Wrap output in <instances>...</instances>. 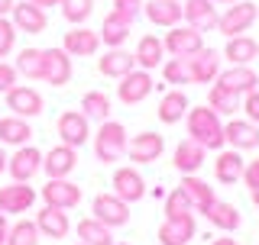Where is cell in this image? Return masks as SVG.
Listing matches in <instances>:
<instances>
[{
  "label": "cell",
  "instance_id": "6da1fadb",
  "mask_svg": "<svg viewBox=\"0 0 259 245\" xmlns=\"http://www.w3.org/2000/svg\"><path fill=\"white\" fill-rule=\"evenodd\" d=\"M185 122H188V139H194L204 149H224V122L221 113H214L210 107H188L185 113Z\"/></svg>",
  "mask_w": 259,
  "mask_h": 245
},
{
  "label": "cell",
  "instance_id": "7a4b0ae2",
  "mask_svg": "<svg viewBox=\"0 0 259 245\" xmlns=\"http://www.w3.org/2000/svg\"><path fill=\"white\" fill-rule=\"evenodd\" d=\"M126 142H130V139H126L123 122L104 119L101 129L94 133V155H97V161H101V165H117V161L126 155Z\"/></svg>",
  "mask_w": 259,
  "mask_h": 245
},
{
  "label": "cell",
  "instance_id": "3957f363",
  "mask_svg": "<svg viewBox=\"0 0 259 245\" xmlns=\"http://www.w3.org/2000/svg\"><path fill=\"white\" fill-rule=\"evenodd\" d=\"M256 16H259V10H256L253 0H237V4H230L224 10L217 29H221V36H227V39H230V36H243V32L256 23Z\"/></svg>",
  "mask_w": 259,
  "mask_h": 245
},
{
  "label": "cell",
  "instance_id": "277c9868",
  "mask_svg": "<svg viewBox=\"0 0 259 245\" xmlns=\"http://www.w3.org/2000/svg\"><path fill=\"white\" fill-rule=\"evenodd\" d=\"M91 213H94V219H101L104 226L120 229V226L130 223V203L120 200L117 194H97L94 203H91Z\"/></svg>",
  "mask_w": 259,
  "mask_h": 245
},
{
  "label": "cell",
  "instance_id": "5b68a950",
  "mask_svg": "<svg viewBox=\"0 0 259 245\" xmlns=\"http://www.w3.org/2000/svg\"><path fill=\"white\" fill-rule=\"evenodd\" d=\"M204 32H198L194 26H172L165 32V39H162V45H165V52H172L175 58H191L198 48H204Z\"/></svg>",
  "mask_w": 259,
  "mask_h": 245
},
{
  "label": "cell",
  "instance_id": "8992f818",
  "mask_svg": "<svg viewBox=\"0 0 259 245\" xmlns=\"http://www.w3.org/2000/svg\"><path fill=\"white\" fill-rule=\"evenodd\" d=\"M55 129H59V139L65 145H71V149H78V145H84L91 139V119L81 110H65L59 122H55Z\"/></svg>",
  "mask_w": 259,
  "mask_h": 245
},
{
  "label": "cell",
  "instance_id": "52a82bcc",
  "mask_svg": "<svg viewBox=\"0 0 259 245\" xmlns=\"http://www.w3.org/2000/svg\"><path fill=\"white\" fill-rule=\"evenodd\" d=\"M39 171H42V152L36 145H20L7 161V174L13 181H32Z\"/></svg>",
  "mask_w": 259,
  "mask_h": 245
},
{
  "label": "cell",
  "instance_id": "ba28073f",
  "mask_svg": "<svg viewBox=\"0 0 259 245\" xmlns=\"http://www.w3.org/2000/svg\"><path fill=\"white\" fill-rule=\"evenodd\" d=\"M162 152H165V139H162L159 133H140V136H133L126 142V155H130V161H136V165H152V161H159L162 158Z\"/></svg>",
  "mask_w": 259,
  "mask_h": 245
},
{
  "label": "cell",
  "instance_id": "9c48e42d",
  "mask_svg": "<svg viewBox=\"0 0 259 245\" xmlns=\"http://www.w3.org/2000/svg\"><path fill=\"white\" fill-rule=\"evenodd\" d=\"M152 78H149V71H143V68H133L126 78H120V84H117V97H120V103H126V107H136V103H143L146 97L152 94Z\"/></svg>",
  "mask_w": 259,
  "mask_h": 245
},
{
  "label": "cell",
  "instance_id": "30bf717a",
  "mask_svg": "<svg viewBox=\"0 0 259 245\" xmlns=\"http://www.w3.org/2000/svg\"><path fill=\"white\" fill-rule=\"evenodd\" d=\"M42 200H46V207L75 210L81 203V187L71 184L68 177H49L46 187H42Z\"/></svg>",
  "mask_w": 259,
  "mask_h": 245
},
{
  "label": "cell",
  "instance_id": "8fae6325",
  "mask_svg": "<svg viewBox=\"0 0 259 245\" xmlns=\"http://www.w3.org/2000/svg\"><path fill=\"white\" fill-rule=\"evenodd\" d=\"M10 20H13V26L20 32H26V36H39V32H46V26H49L46 10L36 7V4H29V0H16L13 10H10Z\"/></svg>",
  "mask_w": 259,
  "mask_h": 245
},
{
  "label": "cell",
  "instance_id": "7c38bea8",
  "mask_svg": "<svg viewBox=\"0 0 259 245\" xmlns=\"http://www.w3.org/2000/svg\"><path fill=\"white\" fill-rule=\"evenodd\" d=\"M42 81L52 87H65L71 81V58L65 48H42Z\"/></svg>",
  "mask_w": 259,
  "mask_h": 245
},
{
  "label": "cell",
  "instance_id": "4fadbf2b",
  "mask_svg": "<svg viewBox=\"0 0 259 245\" xmlns=\"http://www.w3.org/2000/svg\"><path fill=\"white\" fill-rule=\"evenodd\" d=\"M4 97H7V110H13V116H23V119L39 116V113L46 110V103H42V97H39V91H32V87H26V84H20V87L13 84Z\"/></svg>",
  "mask_w": 259,
  "mask_h": 245
},
{
  "label": "cell",
  "instance_id": "5bb4252c",
  "mask_svg": "<svg viewBox=\"0 0 259 245\" xmlns=\"http://www.w3.org/2000/svg\"><path fill=\"white\" fill-rule=\"evenodd\" d=\"M32 203H36V187H29V181L0 187V213H26Z\"/></svg>",
  "mask_w": 259,
  "mask_h": 245
},
{
  "label": "cell",
  "instance_id": "9a60e30c",
  "mask_svg": "<svg viewBox=\"0 0 259 245\" xmlns=\"http://www.w3.org/2000/svg\"><path fill=\"white\" fill-rule=\"evenodd\" d=\"M185 23L194 26L198 32H210L217 29V23H221V13H217V4L214 0H185Z\"/></svg>",
  "mask_w": 259,
  "mask_h": 245
},
{
  "label": "cell",
  "instance_id": "2e32d148",
  "mask_svg": "<svg viewBox=\"0 0 259 245\" xmlns=\"http://www.w3.org/2000/svg\"><path fill=\"white\" fill-rule=\"evenodd\" d=\"M214 84H221V87H227V91H233L237 97H246L249 91H256V87H259V75L249 68V65H233V68H227V71H221V75H217Z\"/></svg>",
  "mask_w": 259,
  "mask_h": 245
},
{
  "label": "cell",
  "instance_id": "e0dca14e",
  "mask_svg": "<svg viewBox=\"0 0 259 245\" xmlns=\"http://www.w3.org/2000/svg\"><path fill=\"white\" fill-rule=\"evenodd\" d=\"M143 13L152 26H162V29H172L185 20V10L178 0H146L143 4Z\"/></svg>",
  "mask_w": 259,
  "mask_h": 245
},
{
  "label": "cell",
  "instance_id": "ac0fdd59",
  "mask_svg": "<svg viewBox=\"0 0 259 245\" xmlns=\"http://www.w3.org/2000/svg\"><path fill=\"white\" fill-rule=\"evenodd\" d=\"M191 65V84H214L217 75H221V55L214 48H198V52L188 58Z\"/></svg>",
  "mask_w": 259,
  "mask_h": 245
},
{
  "label": "cell",
  "instance_id": "d6986e66",
  "mask_svg": "<svg viewBox=\"0 0 259 245\" xmlns=\"http://www.w3.org/2000/svg\"><path fill=\"white\" fill-rule=\"evenodd\" d=\"M110 184H113V194H117L120 200H126V203H136V200L146 197V181H143V174L136 168H117Z\"/></svg>",
  "mask_w": 259,
  "mask_h": 245
},
{
  "label": "cell",
  "instance_id": "ffe728a7",
  "mask_svg": "<svg viewBox=\"0 0 259 245\" xmlns=\"http://www.w3.org/2000/svg\"><path fill=\"white\" fill-rule=\"evenodd\" d=\"M224 142L237 152H249L259 145V126L249 119H230L224 126Z\"/></svg>",
  "mask_w": 259,
  "mask_h": 245
},
{
  "label": "cell",
  "instance_id": "44dd1931",
  "mask_svg": "<svg viewBox=\"0 0 259 245\" xmlns=\"http://www.w3.org/2000/svg\"><path fill=\"white\" fill-rule=\"evenodd\" d=\"M78 165V152L71 149V145H55V149H49L46 152V158H42V171H46V177H68L71 171H75Z\"/></svg>",
  "mask_w": 259,
  "mask_h": 245
},
{
  "label": "cell",
  "instance_id": "7402d4cb",
  "mask_svg": "<svg viewBox=\"0 0 259 245\" xmlns=\"http://www.w3.org/2000/svg\"><path fill=\"white\" fill-rule=\"evenodd\" d=\"M204 155H207L204 145H198L194 139H182L172 152V165L182 171V174H198L201 165H204Z\"/></svg>",
  "mask_w": 259,
  "mask_h": 245
},
{
  "label": "cell",
  "instance_id": "603a6c76",
  "mask_svg": "<svg viewBox=\"0 0 259 245\" xmlns=\"http://www.w3.org/2000/svg\"><path fill=\"white\" fill-rule=\"evenodd\" d=\"M194 229H198V226H194V213L172 216L159 226V242L162 245H188L194 239Z\"/></svg>",
  "mask_w": 259,
  "mask_h": 245
},
{
  "label": "cell",
  "instance_id": "cb8c5ba5",
  "mask_svg": "<svg viewBox=\"0 0 259 245\" xmlns=\"http://www.w3.org/2000/svg\"><path fill=\"white\" fill-rule=\"evenodd\" d=\"M62 48L68 55H78V58H91V55L101 48V36H97L94 29H84V26H75L65 32V42Z\"/></svg>",
  "mask_w": 259,
  "mask_h": 245
},
{
  "label": "cell",
  "instance_id": "d4e9b609",
  "mask_svg": "<svg viewBox=\"0 0 259 245\" xmlns=\"http://www.w3.org/2000/svg\"><path fill=\"white\" fill-rule=\"evenodd\" d=\"M130 26H133L130 20H123L117 10H110V13L101 20V29H97V36H101V45L123 48V42L130 39Z\"/></svg>",
  "mask_w": 259,
  "mask_h": 245
},
{
  "label": "cell",
  "instance_id": "484cf974",
  "mask_svg": "<svg viewBox=\"0 0 259 245\" xmlns=\"http://www.w3.org/2000/svg\"><path fill=\"white\" fill-rule=\"evenodd\" d=\"M178 187H182V191H185V197L191 200L194 213H201V216H204V213H207V207L217 200V197H214V187L204 184L198 174H182V184H178Z\"/></svg>",
  "mask_w": 259,
  "mask_h": 245
},
{
  "label": "cell",
  "instance_id": "4316f807",
  "mask_svg": "<svg viewBox=\"0 0 259 245\" xmlns=\"http://www.w3.org/2000/svg\"><path fill=\"white\" fill-rule=\"evenodd\" d=\"M243 168H246V161H243V155L237 149H221V155L214 158V177L221 184H237L243 181Z\"/></svg>",
  "mask_w": 259,
  "mask_h": 245
},
{
  "label": "cell",
  "instance_id": "83f0119b",
  "mask_svg": "<svg viewBox=\"0 0 259 245\" xmlns=\"http://www.w3.org/2000/svg\"><path fill=\"white\" fill-rule=\"evenodd\" d=\"M133 68H136V58L130 52H123V48H110L107 55H101V58H97V71H101L104 78H113V81L126 78Z\"/></svg>",
  "mask_w": 259,
  "mask_h": 245
},
{
  "label": "cell",
  "instance_id": "f1b7e54d",
  "mask_svg": "<svg viewBox=\"0 0 259 245\" xmlns=\"http://www.w3.org/2000/svg\"><path fill=\"white\" fill-rule=\"evenodd\" d=\"M36 226L46 239H65L68 235V213L59 207H42L36 213Z\"/></svg>",
  "mask_w": 259,
  "mask_h": 245
},
{
  "label": "cell",
  "instance_id": "f546056e",
  "mask_svg": "<svg viewBox=\"0 0 259 245\" xmlns=\"http://www.w3.org/2000/svg\"><path fill=\"white\" fill-rule=\"evenodd\" d=\"M133 58H136V68L152 71V68H159V65H162V58H165V45H162L159 36H149V32H146V36L140 39V45H136Z\"/></svg>",
  "mask_w": 259,
  "mask_h": 245
},
{
  "label": "cell",
  "instance_id": "4dcf8cb0",
  "mask_svg": "<svg viewBox=\"0 0 259 245\" xmlns=\"http://www.w3.org/2000/svg\"><path fill=\"white\" fill-rule=\"evenodd\" d=\"M32 139V126L23 116H0V145H29Z\"/></svg>",
  "mask_w": 259,
  "mask_h": 245
},
{
  "label": "cell",
  "instance_id": "1f68e13d",
  "mask_svg": "<svg viewBox=\"0 0 259 245\" xmlns=\"http://www.w3.org/2000/svg\"><path fill=\"white\" fill-rule=\"evenodd\" d=\"M204 219L210 226H217L221 232H237L240 229V210L233 207V203H224V200H214L207 207Z\"/></svg>",
  "mask_w": 259,
  "mask_h": 245
},
{
  "label": "cell",
  "instance_id": "d6a6232c",
  "mask_svg": "<svg viewBox=\"0 0 259 245\" xmlns=\"http://www.w3.org/2000/svg\"><path fill=\"white\" fill-rule=\"evenodd\" d=\"M224 55L233 65H249L253 58H259V42L253 36H230V39H227Z\"/></svg>",
  "mask_w": 259,
  "mask_h": 245
},
{
  "label": "cell",
  "instance_id": "836d02e7",
  "mask_svg": "<svg viewBox=\"0 0 259 245\" xmlns=\"http://www.w3.org/2000/svg\"><path fill=\"white\" fill-rule=\"evenodd\" d=\"M185 113H188V97H185V91H168V94H162V100H159V119L162 122H175L178 119H185Z\"/></svg>",
  "mask_w": 259,
  "mask_h": 245
},
{
  "label": "cell",
  "instance_id": "e575fe53",
  "mask_svg": "<svg viewBox=\"0 0 259 245\" xmlns=\"http://www.w3.org/2000/svg\"><path fill=\"white\" fill-rule=\"evenodd\" d=\"M78 239L84 245H113V229L110 226H104L101 219L88 216L78 223Z\"/></svg>",
  "mask_w": 259,
  "mask_h": 245
},
{
  "label": "cell",
  "instance_id": "d590c367",
  "mask_svg": "<svg viewBox=\"0 0 259 245\" xmlns=\"http://www.w3.org/2000/svg\"><path fill=\"white\" fill-rule=\"evenodd\" d=\"M81 113H84L88 119H110V97L104 91H88L84 97H81Z\"/></svg>",
  "mask_w": 259,
  "mask_h": 245
},
{
  "label": "cell",
  "instance_id": "8d00e7d4",
  "mask_svg": "<svg viewBox=\"0 0 259 245\" xmlns=\"http://www.w3.org/2000/svg\"><path fill=\"white\" fill-rule=\"evenodd\" d=\"M207 107L214 110V113L230 116V113L240 110V97L233 94V91H227V87H221V84H210V91H207Z\"/></svg>",
  "mask_w": 259,
  "mask_h": 245
},
{
  "label": "cell",
  "instance_id": "74e56055",
  "mask_svg": "<svg viewBox=\"0 0 259 245\" xmlns=\"http://www.w3.org/2000/svg\"><path fill=\"white\" fill-rule=\"evenodd\" d=\"M4 245H39L36 219H16L10 229H7V242Z\"/></svg>",
  "mask_w": 259,
  "mask_h": 245
},
{
  "label": "cell",
  "instance_id": "f35d334b",
  "mask_svg": "<svg viewBox=\"0 0 259 245\" xmlns=\"http://www.w3.org/2000/svg\"><path fill=\"white\" fill-rule=\"evenodd\" d=\"M13 68L20 71L23 78L39 81V78H42V52H39V48H20V52H16V65H13Z\"/></svg>",
  "mask_w": 259,
  "mask_h": 245
},
{
  "label": "cell",
  "instance_id": "ab89813d",
  "mask_svg": "<svg viewBox=\"0 0 259 245\" xmlns=\"http://www.w3.org/2000/svg\"><path fill=\"white\" fill-rule=\"evenodd\" d=\"M162 78L168 81V84H191V65L188 58H175L172 62H162Z\"/></svg>",
  "mask_w": 259,
  "mask_h": 245
},
{
  "label": "cell",
  "instance_id": "60d3db41",
  "mask_svg": "<svg viewBox=\"0 0 259 245\" xmlns=\"http://www.w3.org/2000/svg\"><path fill=\"white\" fill-rule=\"evenodd\" d=\"M59 7H62V16H65V20L75 23V26H81V23L91 16L94 0H59Z\"/></svg>",
  "mask_w": 259,
  "mask_h": 245
},
{
  "label": "cell",
  "instance_id": "b9f144b4",
  "mask_svg": "<svg viewBox=\"0 0 259 245\" xmlns=\"http://www.w3.org/2000/svg\"><path fill=\"white\" fill-rule=\"evenodd\" d=\"M188 213H194V207H191V200L185 197L182 187H175L172 194H165V219H172V216H188Z\"/></svg>",
  "mask_w": 259,
  "mask_h": 245
},
{
  "label": "cell",
  "instance_id": "7bdbcfd3",
  "mask_svg": "<svg viewBox=\"0 0 259 245\" xmlns=\"http://www.w3.org/2000/svg\"><path fill=\"white\" fill-rule=\"evenodd\" d=\"M13 45H16V26H13V20L0 16V58H7L13 52Z\"/></svg>",
  "mask_w": 259,
  "mask_h": 245
},
{
  "label": "cell",
  "instance_id": "ee69618b",
  "mask_svg": "<svg viewBox=\"0 0 259 245\" xmlns=\"http://www.w3.org/2000/svg\"><path fill=\"white\" fill-rule=\"evenodd\" d=\"M113 10H117L123 20H130L133 23L136 16L143 13V0H113Z\"/></svg>",
  "mask_w": 259,
  "mask_h": 245
},
{
  "label": "cell",
  "instance_id": "f6af8a7d",
  "mask_svg": "<svg viewBox=\"0 0 259 245\" xmlns=\"http://www.w3.org/2000/svg\"><path fill=\"white\" fill-rule=\"evenodd\" d=\"M240 110L246 113V119H249V122H256V126H259V87L246 94V100H243V107H240Z\"/></svg>",
  "mask_w": 259,
  "mask_h": 245
},
{
  "label": "cell",
  "instance_id": "bcb514c9",
  "mask_svg": "<svg viewBox=\"0 0 259 245\" xmlns=\"http://www.w3.org/2000/svg\"><path fill=\"white\" fill-rule=\"evenodd\" d=\"M243 184H246L249 191H259V158H253L243 168Z\"/></svg>",
  "mask_w": 259,
  "mask_h": 245
},
{
  "label": "cell",
  "instance_id": "7dc6e473",
  "mask_svg": "<svg viewBox=\"0 0 259 245\" xmlns=\"http://www.w3.org/2000/svg\"><path fill=\"white\" fill-rule=\"evenodd\" d=\"M13 84H16V68L7 65V62H0V94H7Z\"/></svg>",
  "mask_w": 259,
  "mask_h": 245
},
{
  "label": "cell",
  "instance_id": "c3c4849f",
  "mask_svg": "<svg viewBox=\"0 0 259 245\" xmlns=\"http://www.w3.org/2000/svg\"><path fill=\"white\" fill-rule=\"evenodd\" d=\"M29 4L42 7V10H49V7H59V0H29Z\"/></svg>",
  "mask_w": 259,
  "mask_h": 245
},
{
  "label": "cell",
  "instance_id": "681fc988",
  "mask_svg": "<svg viewBox=\"0 0 259 245\" xmlns=\"http://www.w3.org/2000/svg\"><path fill=\"white\" fill-rule=\"evenodd\" d=\"M13 4H16V0H0V16L10 13V10H13Z\"/></svg>",
  "mask_w": 259,
  "mask_h": 245
},
{
  "label": "cell",
  "instance_id": "f907efd6",
  "mask_svg": "<svg viewBox=\"0 0 259 245\" xmlns=\"http://www.w3.org/2000/svg\"><path fill=\"white\" fill-rule=\"evenodd\" d=\"M7 229H10V226H7V219H4V213H0V245L7 242Z\"/></svg>",
  "mask_w": 259,
  "mask_h": 245
},
{
  "label": "cell",
  "instance_id": "816d5d0a",
  "mask_svg": "<svg viewBox=\"0 0 259 245\" xmlns=\"http://www.w3.org/2000/svg\"><path fill=\"white\" fill-rule=\"evenodd\" d=\"M7 161H10V155H7V152H4V145H0V174L7 171Z\"/></svg>",
  "mask_w": 259,
  "mask_h": 245
},
{
  "label": "cell",
  "instance_id": "f5cc1de1",
  "mask_svg": "<svg viewBox=\"0 0 259 245\" xmlns=\"http://www.w3.org/2000/svg\"><path fill=\"white\" fill-rule=\"evenodd\" d=\"M210 245H237V239H227V235H224V239H214Z\"/></svg>",
  "mask_w": 259,
  "mask_h": 245
},
{
  "label": "cell",
  "instance_id": "db71d44e",
  "mask_svg": "<svg viewBox=\"0 0 259 245\" xmlns=\"http://www.w3.org/2000/svg\"><path fill=\"white\" fill-rule=\"evenodd\" d=\"M214 4H224V7H230V4H237V0H214Z\"/></svg>",
  "mask_w": 259,
  "mask_h": 245
},
{
  "label": "cell",
  "instance_id": "11a10c76",
  "mask_svg": "<svg viewBox=\"0 0 259 245\" xmlns=\"http://www.w3.org/2000/svg\"><path fill=\"white\" fill-rule=\"evenodd\" d=\"M249 194H253V203H256V207H259V191H249Z\"/></svg>",
  "mask_w": 259,
  "mask_h": 245
},
{
  "label": "cell",
  "instance_id": "9f6ffc18",
  "mask_svg": "<svg viewBox=\"0 0 259 245\" xmlns=\"http://www.w3.org/2000/svg\"><path fill=\"white\" fill-rule=\"evenodd\" d=\"M113 245H117V242H113ZM120 245H126V242H120Z\"/></svg>",
  "mask_w": 259,
  "mask_h": 245
},
{
  "label": "cell",
  "instance_id": "6f0895ef",
  "mask_svg": "<svg viewBox=\"0 0 259 245\" xmlns=\"http://www.w3.org/2000/svg\"><path fill=\"white\" fill-rule=\"evenodd\" d=\"M178 4H185V0H178Z\"/></svg>",
  "mask_w": 259,
  "mask_h": 245
},
{
  "label": "cell",
  "instance_id": "680465c9",
  "mask_svg": "<svg viewBox=\"0 0 259 245\" xmlns=\"http://www.w3.org/2000/svg\"><path fill=\"white\" fill-rule=\"evenodd\" d=\"M78 245H84V242H78Z\"/></svg>",
  "mask_w": 259,
  "mask_h": 245
}]
</instances>
